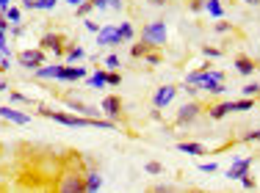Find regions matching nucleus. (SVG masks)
Wrapping results in <instances>:
<instances>
[{
    "mask_svg": "<svg viewBox=\"0 0 260 193\" xmlns=\"http://www.w3.org/2000/svg\"><path fill=\"white\" fill-rule=\"evenodd\" d=\"M100 110H103V116H108V119H119L122 116V99L116 97V94H111V97H105L103 99V105H100Z\"/></svg>",
    "mask_w": 260,
    "mask_h": 193,
    "instance_id": "nucleus-11",
    "label": "nucleus"
},
{
    "mask_svg": "<svg viewBox=\"0 0 260 193\" xmlns=\"http://www.w3.org/2000/svg\"><path fill=\"white\" fill-rule=\"evenodd\" d=\"M116 28H119V36H122V42H133V36H136V30H133V22H119Z\"/></svg>",
    "mask_w": 260,
    "mask_h": 193,
    "instance_id": "nucleus-24",
    "label": "nucleus"
},
{
    "mask_svg": "<svg viewBox=\"0 0 260 193\" xmlns=\"http://www.w3.org/2000/svg\"><path fill=\"white\" fill-rule=\"evenodd\" d=\"M188 193H208V190H188Z\"/></svg>",
    "mask_w": 260,
    "mask_h": 193,
    "instance_id": "nucleus-53",
    "label": "nucleus"
},
{
    "mask_svg": "<svg viewBox=\"0 0 260 193\" xmlns=\"http://www.w3.org/2000/svg\"><path fill=\"white\" fill-rule=\"evenodd\" d=\"M86 83H89V89H108V80H105V69L91 72L89 78H86Z\"/></svg>",
    "mask_w": 260,
    "mask_h": 193,
    "instance_id": "nucleus-19",
    "label": "nucleus"
},
{
    "mask_svg": "<svg viewBox=\"0 0 260 193\" xmlns=\"http://www.w3.org/2000/svg\"><path fill=\"white\" fill-rule=\"evenodd\" d=\"M144 171H147V174H152V177H158V174H164V166H160L158 160H150V163L144 166Z\"/></svg>",
    "mask_w": 260,
    "mask_h": 193,
    "instance_id": "nucleus-31",
    "label": "nucleus"
},
{
    "mask_svg": "<svg viewBox=\"0 0 260 193\" xmlns=\"http://www.w3.org/2000/svg\"><path fill=\"white\" fill-rule=\"evenodd\" d=\"M200 113H202V105L200 102H185L180 110H177V124H180V127H185V124H191L194 119H200Z\"/></svg>",
    "mask_w": 260,
    "mask_h": 193,
    "instance_id": "nucleus-9",
    "label": "nucleus"
},
{
    "mask_svg": "<svg viewBox=\"0 0 260 193\" xmlns=\"http://www.w3.org/2000/svg\"><path fill=\"white\" fill-rule=\"evenodd\" d=\"M233 66H235V72H238V74H244V78L255 74V69H257V66H255V61H252V58H246V55H238Z\"/></svg>",
    "mask_w": 260,
    "mask_h": 193,
    "instance_id": "nucleus-13",
    "label": "nucleus"
},
{
    "mask_svg": "<svg viewBox=\"0 0 260 193\" xmlns=\"http://www.w3.org/2000/svg\"><path fill=\"white\" fill-rule=\"evenodd\" d=\"M122 45V36L116 25H103L100 33H97V47H116Z\"/></svg>",
    "mask_w": 260,
    "mask_h": 193,
    "instance_id": "nucleus-8",
    "label": "nucleus"
},
{
    "mask_svg": "<svg viewBox=\"0 0 260 193\" xmlns=\"http://www.w3.org/2000/svg\"><path fill=\"white\" fill-rule=\"evenodd\" d=\"M205 11L213 20H221L224 17V6H221V0H205Z\"/></svg>",
    "mask_w": 260,
    "mask_h": 193,
    "instance_id": "nucleus-22",
    "label": "nucleus"
},
{
    "mask_svg": "<svg viewBox=\"0 0 260 193\" xmlns=\"http://www.w3.org/2000/svg\"><path fill=\"white\" fill-rule=\"evenodd\" d=\"M86 78H89L86 66H72V64H58V72H55V80H61V83H78V80Z\"/></svg>",
    "mask_w": 260,
    "mask_h": 193,
    "instance_id": "nucleus-5",
    "label": "nucleus"
},
{
    "mask_svg": "<svg viewBox=\"0 0 260 193\" xmlns=\"http://www.w3.org/2000/svg\"><path fill=\"white\" fill-rule=\"evenodd\" d=\"M139 42H144L150 50H160L166 42H169V28H166V22L164 20L147 22L144 28H141V39Z\"/></svg>",
    "mask_w": 260,
    "mask_h": 193,
    "instance_id": "nucleus-1",
    "label": "nucleus"
},
{
    "mask_svg": "<svg viewBox=\"0 0 260 193\" xmlns=\"http://www.w3.org/2000/svg\"><path fill=\"white\" fill-rule=\"evenodd\" d=\"M177 86H172V83H166V86H160V89H155V94H152V108H166V105H172V99L177 97Z\"/></svg>",
    "mask_w": 260,
    "mask_h": 193,
    "instance_id": "nucleus-7",
    "label": "nucleus"
},
{
    "mask_svg": "<svg viewBox=\"0 0 260 193\" xmlns=\"http://www.w3.org/2000/svg\"><path fill=\"white\" fill-rule=\"evenodd\" d=\"M45 61H47V55H45V50H39V47L22 50V53H20V66H22V69H28V72H36L39 66H45Z\"/></svg>",
    "mask_w": 260,
    "mask_h": 193,
    "instance_id": "nucleus-4",
    "label": "nucleus"
},
{
    "mask_svg": "<svg viewBox=\"0 0 260 193\" xmlns=\"http://www.w3.org/2000/svg\"><path fill=\"white\" fill-rule=\"evenodd\" d=\"M255 105H257V99L241 97V99H235V102H230V113H244V110H252Z\"/></svg>",
    "mask_w": 260,
    "mask_h": 193,
    "instance_id": "nucleus-18",
    "label": "nucleus"
},
{
    "mask_svg": "<svg viewBox=\"0 0 260 193\" xmlns=\"http://www.w3.org/2000/svg\"><path fill=\"white\" fill-rule=\"evenodd\" d=\"M202 91H208V94H213V97H219V94H224V83H219V80H210V74L205 72V80H202V86H200Z\"/></svg>",
    "mask_w": 260,
    "mask_h": 193,
    "instance_id": "nucleus-14",
    "label": "nucleus"
},
{
    "mask_svg": "<svg viewBox=\"0 0 260 193\" xmlns=\"http://www.w3.org/2000/svg\"><path fill=\"white\" fill-rule=\"evenodd\" d=\"M202 55H205V58H221V50L205 45V47H202Z\"/></svg>",
    "mask_w": 260,
    "mask_h": 193,
    "instance_id": "nucleus-35",
    "label": "nucleus"
},
{
    "mask_svg": "<svg viewBox=\"0 0 260 193\" xmlns=\"http://www.w3.org/2000/svg\"><path fill=\"white\" fill-rule=\"evenodd\" d=\"M105 80H108V86H119V83H122V74H119V72H108V69H105Z\"/></svg>",
    "mask_w": 260,
    "mask_h": 193,
    "instance_id": "nucleus-36",
    "label": "nucleus"
},
{
    "mask_svg": "<svg viewBox=\"0 0 260 193\" xmlns=\"http://www.w3.org/2000/svg\"><path fill=\"white\" fill-rule=\"evenodd\" d=\"M208 74H210V80H219V83H224V80H227V74L219 72V69H208Z\"/></svg>",
    "mask_w": 260,
    "mask_h": 193,
    "instance_id": "nucleus-41",
    "label": "nucleus"
},
{
    "mask_svg": "<svg viewBox=\"0 0 260 193\" xmlns=\"http://www.w3.org/2000/svg\"><path fill=\"white\" fill-rule=\"evenodd\" d=\"M11 102H17V105H30L34 99L25 97V94H20V91H11Z\"/></svg>",
    "mask_w": 260,
    "mask_h": 193,
    "instance_id": "nucleus-34",
    "label": "nucleus"
},
{
    "mask_svg": "<svg viewBox=\"0 0 260 193\" xmlns=\"http://www.w3.org/2000/svg\"><path fill=\"white\" fill-rule=\"evenodd\" d=\"M252 163H255V158L252 155H246V158H233V163H230V169L224 171V177L227 179H241V177H246L252 169Z\"/></svg>",
    "mask_w": 260,
    "mask_h": 193,
    "instance_id": "nucleus-6",
    "label": "nucleus"
},
{
    "mask_svg": "<svg viewBox=\"0 0 260 193\" xmlns=\"http://www.w3.org/2000/svg\"><path fill=\"white\" fill-rule=\"evenodd\" d=\"M241 94L249 97V99H257L260 97V83H246L244 89H241Z\"/></svg>",
    "mask_w": 260,
    "mask_h": 193,
    "instance_id": "nucleus-27",
    "label": "nucleus"
},
{
    "mask_svg": "<svg viewBox=\"0 0 260 193\" xmlns=\"http://www.w3.org/2000/svg\"><path fill=\"white\" fill-rule=\"evenodd\" d=\"M11 69V61H9V55H0V72H9Z\"/></svg>",
    "mask_w": 260,
    "mask_h": 193,
    "instance_id": "nucleus-44",
    "label": "nucleus"
},
{
    "mask_svg": "<svg viewBox=\"0 0 260 193\" xmlns=\"http://www.w3.org/2000/svg\"><path fill=\"white\" fill-rule=\"evenodd\" d=\"M39 50H45V53H53V55H58V58H61V55L67 53V47H64V36L55 33V30H47V33H42Z\"/></svg>",
    "mask_w": 260,
    "mask_h": 193,
    "instance_id": "nucleus-3",
    "label": "nucleus"
},
{
    "mask_svg": "<svg viewBox=\"0 0 260 193\" xmlns=\"http://www.w3.org/2000/svg\"><path fill=\"white\" fill-rule=\"evenodd\" d=\"M200 171H205V174H216V171H219V166H216V163H200Z\"/></svg>",
    "mask_w": 260,
    "mask_h": 193,
    "instance_id": "nucleus-43",
    "label": "nucleus"
},
{
    "mask_svg": "<svg viewBox=\"0 0 260 193\" xmlns=\"http://www.w3.org/2000/svg\"><path fill=\"white\" fill-rule=\"evenodd\" d=\"M147 3H152V6H166L169 0H147Z\"/></svg>",
    "mask_w": 260,
    "mask_h": 193,
    "instance_id": "nucleus-50",
    "label": "nucleus"
},
{
    "mask_svg": "<svg viewBox=\"0 0 260 193\" xmlns=\"http://www.w3.org/2000/svg\"><path fill=\"white\" fill-rule=\"evenodd\" d=\"M241 3H246V6H260V0H241Z\"/></svg>",
    "mask_w": 260,
    "mask_h": 193,
    "instance_id": "nucleus-51",
    "label": "nucleus"
},
{
    "mask_svg": "<svg viewBox=\"0 0 260 193\" xmlns=\"http://www.w3.org/2000/svg\"><path fill=\"white\" fill-rule=\"evenodd\" d=\"M22 33H25V28H22V25H11V36H17V39H20Z\"/></svg>",
    "mask_w": 260,
    "mask_h": 193,
    "instance_id": "nucleus-45",
    "label": "nucleus"
},
{
    "mask_svg": "<svg viewBox=\"0 0 260 193\" xmlns=\"http://www.w3.org/2000/svg\"><path fill=\"white\" fill-rule=\"evenodd\" d=\"M238 182H241V185H244V188H246V190H255V188H257V182H255V179H252V177H249V174H246V177H241V179H238Z\"/></svg>",
    "mask_w": 260,
    "mask_h": 193,
    "instance_id": "nucleus-38",
    "label": "nucleus"
},
{
    "mask_svg": "<svg viewBox=\"0 0 260 193\" xmlns=\"http://www.w3.org/2000/svg\"><path fill=\"white\" fill-rule=\"evenodd\" d=\"M188 6H191L194 14H202V11H205V0H188Z\"/></svg>",
    "mask_w": 260,
    "mask_h": 193,
    "instance_id": "nucleus-37",
    "label": "nucleus"
},
{
    "mask_svg": "<svg viewBox=\"0 0 260 193\" xmlns=\"http://www.w3.org/2000/svg\"><path fill=\"white\" fill-rule=\"evenodd\" d=\"M58 193H86V179L80 171H64L58 179Z\"/></svg>",
    "mask_w": 260,
    "mask_h": 193,
    "instance_id": "nucleus-2",
    "label": "nucleus"
},
{
    "mask_svg": "<svg viewBox=\"0 0 260 193\" xmlns=\"http://www.w3.org/2000/svg\"><path fill=\"white\" fill-rule=\"evenodd\" d=\"M260 144V130H252V133H244L241 135V144Z\"/></svg>",
    "mask_w": 260,
    "mask_h": 193,
    "instance_id": "nucleus-32",
    "label": "nucleus"
},
{
    "mask_svg": "<svg viewBox=\"0 0 260 193\" xmlns=\"http://www.w3.org/2000/svg\"><path fill=\"white\" fill-rule=\"evenodd\" d=\"M3 91H9V83H6L3 78H0V94H3Z\"/></svg>",
    "mask_w": 260,
    "mask_h": 193,
    "instance_id": "nucleus-49",
    "label": "nucleus"
},
{
    "mask_svg": "<svg viewBox=\"0 0 260 193\" xmlns=\"http://www.w3.org/2000/svg\"><path fill=\"white\" fill-rule=\"evenodd\" d=\"M55 72H58V64H45L34 74H36V80H55Z\"/></svg>",
    "mask_w": 260,
    "mask_h": 193,
    "instance_id": "nucleus-21",
    "label": "nucleus"
},
{
    "mask_svg": "<svg viewBox=\"0 0 260 193\" xmlns=\"http://www.w3.org/2000/svg\"><path fill=\"white\" fill-rule=\"evenodd\" d=\"M0 119L11 122V124H20V127H25V124L30 122L28 113H22V110L11 108V105H0Z\"/></svg>",
    "mask_w": 260,
    "mask_h": 193,
    "instance_id": "nucleus-10",
    "label": "nucleus"
},
{
    "mask_svg": "<svg viewBox=\"0 0 260 193\" xmlns=\"http://www.w3.org/2000/svg\"><path fill=\"white\" fill-rule=\"evenodd\" d=\"M83 28H86V30H89V33H100V28H103V25H97V22H91V20H89V17H86V22H83Z\"/></svg>",
    "mask_w": 260,
    "mask_h": 193,
    "instance_id": "nucleus-40",
    "label": "nucleus"
},
{
    "mask_svg": "<svg viewBox=\"0 0 260 193\" xmlns=\"http://www.w3.org/2000/svg\"><path fill=\"white\" fill-rule=\"evenodd\" d=\"M3 14H6V20H9L11 25H20V20H22V11L17 9V6H9V9L3 11Z\"/></svg>",
    "mask_w": 260,
    "mask_h": 193,
    "instance_id": "nucleus-26",
    "label": "nucleus"
},
{
    "mask_svg": "<svg viewBox=\"0 0 260 193\" xmlns=\"http://www.w3.org/2000/svg\"><path fill=\"white\" fill-rule=\"evenodd\" d=\"M91 11H94V6H91V0H83V3H80L78 9H75V14H78V17H83V20H86V17H89Z\"/></svg>",
    "mask_w": 260,
    "mask_h": 193,
    "instance_id": "nucleus-30",
    "label": "nucleus"
},
{
    "mask_svg": "<svg viewBox=\"0 0 260 193\" xmlns=\"http://www.w3.org/2000/svg\"><path fill=\"white\" fill-rule=\"evenodd\" d=\"M9 6H11V0H0V14H3V11L9 9Z\"/></svg>",
    "mask_w": 260,
    "mask_h": 193,
    "instance_id": "nucleus-48",
    "label": "nucleus"
},
{
    "mask_svg": "<svg viewBox=\"0 0 260 193\" xmlns=\"http://www.w3.org/2000/svg\"><path fill=\"white\" fill-rule=\"evenodd\" d=\"M67 3H70V6H75V9H78V6L83 3V0H67Z\"/></svg>",
    "mask_w": 260,
    "mask_h": 193,
    "instance_id": "nucleus-52",
    "label": "nucleus"
},
{
    "mask_svg": "<svg viewBox=\"0 0 260 193\" xmlns=\"http://www.w3.org/2000/svg\"><path fill=\"white\" fill-rule=\"evenodd\" d=\"M9 28H11V22L6 20V14H0V30H3V33H6V30H9Z\"/></svg>",
    "mask_w": 260,
    "mask_h": 193,
    "instance_id": "nucleus-46",
    "label": "nucleus"
},
{
    "mask_svg": "<svg viewBox=\"0 0 260 193\" xmlns=\"http://www.w3.org/2000/svg\"><path fill=\"white\" fill-rule=\"evenodd\" d=\"M58 6V0H36V9L39 11H53Z\"/></svg>",
    "mask_w": 260,
    "mask_h": 193,
    "instance_id": "nucleus-33",
    "label": "nucleus"
},
{
    "mask_svg": "<svg viewBox=\"0 0 260 193\" xmlns=\"http://www.w3.org/2000/svg\"><path fill=\"white\" fill-rule=\"evenodd\" d=\"M64 58H67V64H78V61H83V58H86V50H83V47H78V45H72V47H67Z\"/></svg>",
    "mask_w": 260,
    "mask_h": 193,
    "instance_id": "nucleus-20",
    "label": "nucleus"
},
{
    "mask_svg": "<svg viewBox=\"0 0 260 193\" xmlns=\"http://www.w3.org/2000/svg\"><path fill=\"white\" fill-rule=\"evenodd\" d=\"M144 61H147L150 66H160V64H164V55H160L158 50H150V53L144 55Z\"/></svg>",
    "mask_w": 260,
    "mask_h": 193,
    "instance_id": "nucleus-29",
    "label": "nucleus"
},
{
    "mask_svg": "<svg viewBox=\"0 0 260 193\" xmlns=\"http://www.w3.org/2000/svg\"><path fill=\"white\" fill-rule=\"evenodd\" d=\"M257 105H260V97H257Z\"/></svg>",
    "mask_w": 260,
    "mask_h": 193,
    "instance_id": "nucleus-54",
    "label": "nucleus"
},
{
    "mask_svg": "<svg viewBox=\"0 0 260 193\" xmlns=\"http://www.w3.org/2000/svg\"><path fill=\"white\" fill-rule=\"evenodd\" d=\"M83 179H86V193H97V190L103 188V174H100V171L83 174Z\"/></svg>",
    "mask_w": 260,
    "mask_h": 193,
    "instance_id": "nucleus-15",
    "label": "nucleus"
},
{
    "mask_svg": "<svg viewBox=\"0 0 260 193\" xmlns=\"http://www.w3.org/2000/svg\"><path fill=\"white\" fill-rule=\"evenodd\" d=\"M230 113V102H227V99H221V102H213L208 108V116L210 119H224V116Z\"/></svg>",
    "mask_w": 260,
    "mask_h": 193,
    "instance_id": "nucleus-16",
    "label": "nucleus"
},
{
    "mask_svg": "<svg viewBox=\"0 0 260 193\" xmlns=\"http://www.w3.org/2000/svg\"><path fill=\"white\" fill-rule=\"evenodd\" d=\"M103 66H105V69H108V72H116V69H119V55H116V53H111V55H105V61H103Z\"/></svg>",
    "mask_w": 260,
    "mask_h": 193,
    "instance_id": "nucleus-28",
    "label": "nucleus"
},
{
    "mask_svg": "<svg viewBox=\"0 0 260 193\" xmlns=\"http://www.w3.org/2000/svg\"><path fill=\"white\" fill-rule=\"evenodd\" d=\"M230 30H233V25H230V22H224V20L216 22V33H230Z\"/></svg>",
    "mask_w": 260,
    "mask_h": 193,
    "instance_id": "nucleus-42",
    "label": "nucleus"
},
{
    "mask_svg": "<svg viewBox=\"0 0 260 193\" xmlns=\"http://www.w3.org/2000/svg\"><path fill=\"white\" fill-rule=\"evenodd\" d=\"M0 55H11V50H9V39H6L3 30H0Z\"/></svg>",
    "mask_w": 260,
    "mask_h": 193,
    "instance_id": "nucleus-39",
    "label": "nucleus"
},
{
    "mask_svg": "<svg viewBox=\"0 0 260 193\" xmlns=\"http://www.w3.org/2000/svg\"><path fill=\"white\" fill-rule=\"evenodd\" d=\"M177 152H185V155H197V158H202V155H205V146L197 144V141H180V144H177Z\"/></svg>",
    "mask_w": 260,
    "mask_h": 193,
    "instance_id": "nucleus-17",
    "label": "nucleus"
},
{
    "mask_svg": "<svg viewBox=\"0 0 260 193\" xmlns=\"http://www.w3.org/2000/svg\"><path fill=\"white\" fill-rule=\"evenodd\" d=\"M150 53V47L144 45V42H136V45H130V58H144V55Z\"/></svg>",
    "mask_w": 260,
    "mask_h": 193,
    "instance_id": "nucleus-25",
    "label": "nucleus"
},
{
    "mask_svg": "<svg viewBox=\"0 0 260 193\" xmlns=\"http://www.w3.org/2000/svg\"><path fill=\"white\" fill-rule=\"evenodd\" d=\"M94 9H114V11H122V0H91Z\"/></svg>",
    "mask_w": 260,
    "mask_h": 193,
    "instance_id": "nucleus-23",
    "label": "nucleus"
},
{
    "mask_svg": "<svg viewBox=\"0 0 260 193\" xmlns=\"http://www.w3.org/2000/svg\"><path fill=\"white\" fill-rule=\"evenodd\" d=\"M67 108L75 110L78 116H86V119H100L103 116V110L91 108V105H83V102H75V99H67Z\"/></svg>",
    "mask_w": 260,
    "mask_h": 193,
    "instance_id": "nucleus-12",
    "label": "nucleus"
},
{
    "mask_svg": "<svg viewBox=\"0 0 260 193\" xmlns=\"http://www.w3.org/2000/svg\"><path fill=\"white\" fill-rule=\"evenodd\" d=\"M22 9H25V11H34V9H36V0H22Z\"/></svg>",
    "mask_w": 260,
    "mask_h": 193,
    "instance_id": "nucleus-47",
    "label": "nucleus"
}]
</instances>
